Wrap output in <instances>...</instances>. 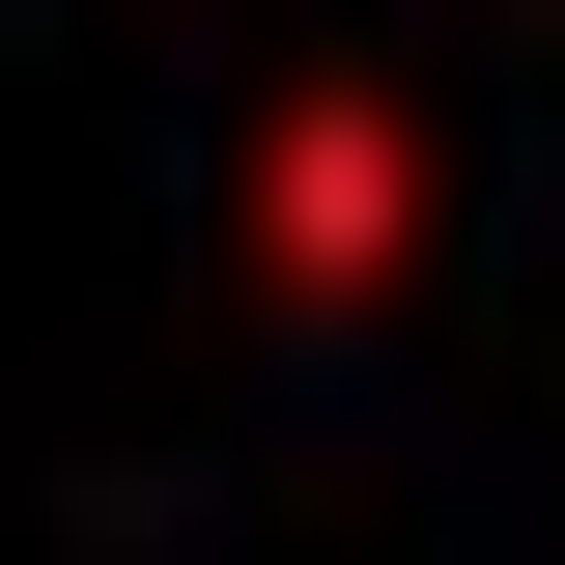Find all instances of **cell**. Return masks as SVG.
<instances>
[{"instance_id": "6da1fadb", "label": "cell", "mask_w": 565, "mask_h": 565, "mask_svg": "<svg viewBox=\"0 0 565 565\" xmlns=\"http://www.w3.org/2000/svg\"><path fill=\"white\" fill-rule=\"evenodd\" d=\"M396 255H424V114H396V85H282V141H255V282H282V311H367Z\"/></svg>"}]
</instances>
